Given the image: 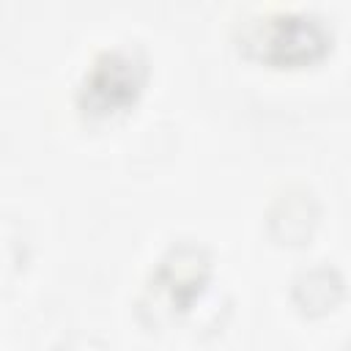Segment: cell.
<instances>
[{
    "instance_id": "6da1fadb",
    "label": "cell",
    "mask_w": 351,
    "mask_h": 351,
    "mask_svg": "<svg viewBox=\"0 0 351 351\" xmlns=\"http://www.w3.org/2000/svg\"><path fill=\"white\" fill-rule=\"evenodd\" d=\"M332 38V25L313 8H274L252 14L236 33L239 49L277 69L321 60L329 52Z\"/></svg>"
},
{
    "instance_id": "7a4b0ae2",
    "label": "cell",
    "mask_w": 351,
    "mask_h": 351,
    "mask_svg": "<svg viewBox=\"0 0 351 351\" xmlns=\"http://www.w3.org/2000/svg\"><path fill=\"white\" fill-rule=\"evenodd\" d=\"M148 82V58L134 44H112L99 49L85 66L74 101L88 118L118 115L140 99Z\"/></svg>"
},
{
    "instance_id": "3957f363",
    "label": "cell",
    "mask_w": 351,
    "mask_h": 351,
    "mask_svg": "<svg viewBox=\"0 0 351 351\" xmlns=\"http://www.w3.org/2000/svg\"><path fill=\"white\" fill-rule=\"evenodd\" d=\"M211 280V255L200 244H173L151 269L148 288L170 313H184L200 299Z\"/></svg>"
},
{
    "instance_id": "277c9868",
    "label": "cell",
    "mask_w": 351,
    "mask_h": 351,
    "mask_svg": "<svg viewBox=\"0 0 351 351\" xmlns=\"http://www.w3.org/2000/svg\"><path fill=\"white\" fill-rule=\"evenodd\" d=\"M340 293H343V277L329 266L310 269L293 280V302L307 313L332 310Z\"/></svg>"
},
{
    "instance_id": "5b68a950",
    "label": "cell",
    "mask_w": 351,
    "mask_h": 351,
    "mask_svg": "<svg viewBox=\"0 0 351 351\" xmlns=\"http://www.w3.org/2000/svg\"><path fill=\"white\" fill-rule=\"evenodd\" d=\"M346 351H351V340H348V346H346Z\"/></svg>"
}]
</instances>
